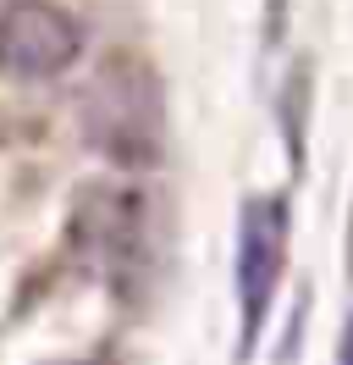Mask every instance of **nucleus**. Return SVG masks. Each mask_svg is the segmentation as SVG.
I'll return each mask as SVG.
<instances>
[{"mask_svg": "<svg viewBox=\"0 0 353 365\" xmlns=\"http://www.w3.org/2000/svg\"><path fill=\"white\" fill-rule=\"evenodd\" d=\"M78 116H83V138L110 166L144 172L166 155V89L160 72L132 50H116L94 67Z\"/></svg>", "mask_w": 353, "mask_h": 365, "instance_id": "nucleus-1", "label": "nucleus"}, {"mask_svg": "<svg viewBox=\"0 0 353 365\" xmlns=\"http://www.w3.org/2000/svg\"><path fill=\"white\" fill-rule=\"evenodd\" d=\"M348 277H353V232H348Z\"/></svg>", "mask_w": 353, "mask_h": 365, "instance_id": "nucleus-5", "label": "nucleus"}, {"mask_svg": "<svg viewBox=\"0 0 353 365\" xmlns=\"http://www.w3.org/2000/svg\"><path fill=\"white\" fill-rule=\"evenodd\" d=\"M6 6H11V0H0V17H6Z\"/></svg>", "mask_w": 353, "mask_h": 365, "instance_id": "nucleus-6", "label": "nucleus"}, {"mask_svg": "<svg viewBox=\"0 0 353 365\" xmlns=\"http://www.w3.org/2000/svg\"><path fill=\"white\" fill-rule=\"evenodd\" d=\"M287 238H293V210L282 194H254L238 210V250H232V294H238V360L254 354L276 288L287 272Z\"/></svg>", "mask_w": 353, "mask_h": 365, "instance_id": "nucleus-2", "label": "nucleus"}, {"mask_svg": "<svg viewBox=\"0 0 353 365\" xmlns=\"http://www.w3.org/2000/svg\"><path fill=\"white\" fill-rule=\"evenodd\" d=\"M83 56V28L56 0H11L0 17V72L22 83L61 78Z\"/></svg>", "mask_w": 353, "mask_h": 365, "instance_id": "nucleus-3", "label": "nucleus"}, {"mask_svg": "<svg viewBox=\"0 0 353 365\" xmlns=\"http://www.w3.org/2000/svg\"><path fill=\"white\" fill-rule=\"evenodd\" d=\"M337 365H353V316H348V327H342V349H337Z\"/></svg>", "mask_w": 353, "mask_h": 365, "instance_id": "nucleus-4", "label": "nucleus"}]
</instances>
